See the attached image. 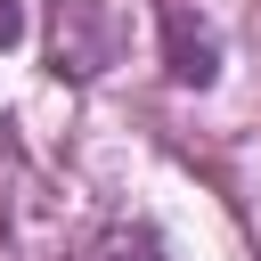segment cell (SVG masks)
Instances as JSON below:
<instances>
[{"label":"cell","instance_id":"cell-3","mask_svg":"<svg viewBox=\"0 0 261 261\" xmlns=\"http://www.w3.org/2000/svg\"><path fill=\"white\" fill-rule=\"evenodd\" d=\"M24 41V0H0V49Z\"/></svg>","mask_w":261,"mask_h":261},{"label":"cell","instance_id":"cell-1","mask_svg":"<svg viewBox=\"0 0 261 261\" xmlns=\"http://www.w3.org/2000/svg\"><path fill=\"white\" fill-rule=\"evenodd\" d=\"M163 73L179 90H212L220 82V33L196 8H163Z\"/></svg>","mask_w":261,"mask_h":261},{"label":"cell","instance_id":"cell-2","mask_svg":"<svg viewBox=\"0 0 261 261\" xmlns=\"http://www.w3.org/2000/svg\"><path fill=\"white\" fill-rule=\"evenodd\" d=\"M90 261H163V237H155L147 220H114V228L90 245Z\"/></svg>","mask_w":261,"mask_h":261}]
</instances>
